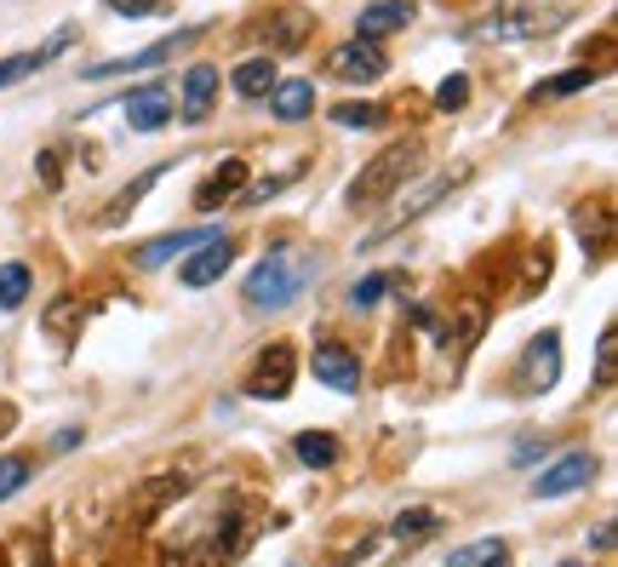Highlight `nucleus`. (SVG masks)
I'll list each match as a JSON object with an SVG mask.
<instances>
[{
  "label": "nucleus",
  "instance_id": "nucleus-2",
  "mask_svg": "<svg viewBox=\"0 0 618 567\" xmlns=\"http://www.w3.org/2000/svg\"><path fill=\"white\" fill-rule=\"evenodd\" d=\"M419 173V144H390V150H378L361 173L350 178V207H378V202H390V195Z\"/></svg>",
  "mask_w": 618,
  "mask_h": 567
},
{
  "label": "nucleus",
  "instance_id": "nucleus-8",
  "mask_svg": "<svg viewBox=\"0 0 618 567\" xmlns=\"http://www.w3.org/2000/svg\"><path fill=\"white\" fill-rule=\"evenodd\" d=\"M292 350L287 344H269L253 367V379H247V395H258V402H281V395L292 390Z\"/></svg>",
  "mask_w": 618,
  "mask_h": 567
},
{
  "label": "nucleus",
  "instance_id": "nucleus-35",
  "mask_svg": "<svg viewBox=\"0 0 618 567\" xmlns=\"http://www.w3.org/2000/svg\"><path fill=\"white\" fill-rule=\"evenodd\" d=\"M590 545H596V550H612V522H601V527H596V539H590Z\"/></svg>",
  "mask_w": 618,
  "mask_h": 567
},
{
  "label": "nucleus",
  "instance_id": "nucleus-34",
  "mask_svg": "<svg viewBox=\"0 0 618 567\" xmlns=\"http://www.w3.org/2000/svg\"><path fill=\"white\" fill-rule=\"evenodd\" d=\"M115 18H155V12H166V0H103Z\"/></svg>",
  "mask_w": 618,
  "mask_h": 567
},
{
  "label": "nucleus",
  "instance_id": "nucleus-25",
  "mask_svg": "<svg viewBox=\"0 0 618 567\" xmlns=\"http://www.w3.org/2000/svg\"><path fill=\"white\" fill-rule=\"evenodd\" d=\"M161 178H166V166H150L144 178H132V184L121 189V202H115L110 213H103V218H110V224H121V218H126V213H132L137 202H144V189H150V184H161Z\"/></svg>",
  "mask_w": 618,
  "mask_h": 567
},
{
  "label": "nucleus",
  "instance_id": "nucleus-22",
  "mask_svg": "<svg viewBox=\"0 0 618 567\" xmlns=\"http://www.w3.org/2000/svg\"><path fill=\"white\" fill-rule=\"evenodd\" d=\"M292 447H298V458L309 464V471H332V464H338V442L332 436H316V430H303Z\"/></svg>",
  "mask_w": 618,
  "mask_h": 567
},
{
  "label": "nucleus",
  "instance_id": "nucleus-4",
  "mask_svg": "<svg viewBox=\"0 0 618 567\" xmlns=\"http://www.w3.org/2000/svg\"><path fill=\"white\" fill-rule=\"evenodd\" d=\"M195 41H200V29H172V35H161L155 47L132 52V58H103V63H92L86 81H115V75H137V70H161L166 58H178V52L195 47Z\"/></svg>",
  "mask_w": 618,
  "mask_h": 567
},
{
  "label": "nucleus",
  "instance_id": "nucleus-33",
  "mask_svg": "<svg viewBox=\"0 0 618 567\" xmlns=\"http://www.w3.org/2000/svg\"><path fill=\"white\" fill-rule=\"evenodd\" d=\"M493 550H504L498 539H475V545H464V550H453V556H446V567H481V561H487Z\"/></svg>",
  "mask_w": 618,
  "mask_h": 567
},
{
  "label": "nucleus",
  "instance_id": "nucleus-28",
  "mask_svg": "<svg viewBox=\"0 0 618 567\" xmlns=\"http://www.w3.org/2000/svg\"><path fill=\"white\" fill-rule=\"evenodd\" d=\"M75 321H81V298H75V292H63L58 305L47 310V332H58V339H69V332H75Z\"/></svg>",
  "mask_w": 618,
  "mask_h": 567
},
{
  "label": "nucleus",
  "instance_id": "nucleus-7",
  "mask_svg": "<svg viewBox=\"0 0 618 567\" xmlns=\"http://www.w3.org/2000/svg\"><path fill=\"white\" fill-rule=\"evenodd\" d=\"M562 18L556 12H533V7H504L493 18L475 23V35H493V41H527V35H544V29H556Z\"/></svg>",
  "mask_w": 618,
  "mask_h": 567
},
{
  "label": "nucleus",
  "instance_id": "nucleus-1",
  "mask_svg": "<svg viewBox=\"0 0 618 567\" xmlns=\"http://www.w3.org/2000/svg\"><path fill=\"white\" fill-rule=\"evenodd\" d=\"M309 276H316V270H309V258H298V252H269L264 264H258V270L247 276V310H287V305H298V298H303V287H309Z\"/></svg>",
  "mask_w": 618,
  "mask_h": 567
},
{
  "label": "nucleus",
  "instance_id": "nucleus-14",
  "mask_svg": "<svg viewBox=\"0 0 618 567\" xmlns=\"http://www.w3.org/2000/svg\"><path fill=\"white\" fill-rule=\"evenodd\" d=\"M218 86H224V75L213 70V63H195V70L184 75V121H206V115H213Z\"/></svg>",
  "mask_w": 618,
  "mask_h": 567
},
{
  "label": "nucleus",
  "instance_id": "nucleus-38",
  "mask_svg": "<svg viewBox=\"0 0 618 567\" xmlns=\"http://www.w3.org/2000/svg\"><path fill=\"white\" fill-rule=\"evenodd\" d=\"M0 567H7V556H0Z\"/></svg>",
  "mask_w": 618,
  "mask_h": 567
},
{
  "label": "nucleus",
  "instance_id": "nucleus-29",
  "mask_svg": "<svg viewBox=\"0 0 618 567\" xmlns=\"http://www.w3.org/2000/svg\"><path fill=\"white\" fill-rule=\"evenodd\" d=\"M470 104V75H446L441 86H435V110H446V115H459Z\"/></svg>",
  "mask_w": 618,
  "mask_h": 567
},
{
  "label": "nucleus",
  "instance_id": "nucleus-17",
  "mask_svg": "<svg viewBox=\"0 0 618 567\" xmlns=\"http://www.w3.org/2000/svg\"><path fill=\"white\" fill-rule=\"evenodd\" d=\"M240 189H247V161L235 155V161H224L218 173H213V178H206V184L195 189V207H206V213H213V207H224L229 195H240Z\"/></svg>",
  "mask_w": 618,
  "mask_h": 567
},
{
  "label": "nucleus",
  "instance_id": "nucleus-10",
  "mask_svg": "<svg viewBox=\"0 0 618 567\" xmlns=\"http://www.w3.org/2000/svg\"><path fill=\"white\" fill-rule=\"evenodd\" d=\"M121 104H126V126H132V132H161L172 115H178V104H172V92H166V86L126 92Z\"/></svg>",
  "mask_w": 618,
  "mask_h": 567
},
{
  "label": "nucleus",
  "instance_id": "nucleus-30",
  "mask_svg": "<svg viewBox=\"0 0 618 567\" xmlns=\"http://www.w3.org/2000/svg\"><path fill=\"white\" fill-rule=\"evenodd\" d=\"M384 104H332V126H378Z\"/></svg>",
  "mask_w": 618,
  "mask_h": 567
},
{
  "label": "nucleus",
  "instance_id": "nucleus-37",
  "mask_svg": "<svg viewBox=\"0 0 618 567\" xmlns=\"http://www.w3.org/2000/svg\"><path fill=\"white\" fill-rule=\"evenodd\" d=\"M556 567H584V561H556Z\"/></svg>",
  "mask_w": 618,
  "mask_h": 567
},
{
  "label": "nucleus",
  "instance_id": "nucleus-27",
  "mask_svg": "<svg viewBox=\"0 0 618 567\" xmlns=\"http://www.w3.org/2000/svg\"><path fill=\"white\" fill-rule=\"evenodd\" d=\"M390 287H401V276H395V270H378V276H361V281H356V292H350V298H356V310H372V305H378V298H384Z\"/></svg>",
  "mask_w": 618,
  "mask_h": 567
},
{
  "label": "nucleus",
  "instance_id": "nucleus-32",
  "mask_svg": "<svg viewBox=\"0 0 618 567\" xmlns=\"http://www.w3.org/2000/svg\"><path fill=\"white\" fill-rule=\"evenodd\" d=\"M596 379H601V384L618 379V332H612V327L601 332V344H596Z\"/></svg>",
  "mask_w": 618,
  "mask_h": 567
},
{
  "label": "nucleus",
  "instance_id": "nucleus-19",
  "mask_svg": "<svg viewBox=\"0 0 618 567\" xmlns=\"http://www.w3.org/2000/svg\"><path fill=\"white\" fill-rule=\"evenodd\" d=\"M459 184H464V166H453V173H435L430 184H419V189H412V202H406V207H401V213H395L390 224H406V218L430 213V207L441 202V195H446V189H459Z\"/></svg>",
  "mask_w": 618,
  "mask_h": 567
},
{
  "label": "nucleus",
  "instance_id": "nucleus-21",
  "mask_svg": "<svg viewBox=\"0 0 618 567\" xmlns=\"http://www.w3.org/2000/svg\"><path fill=\"white\" fill-rule=\"evenodd\" d=\"M435 527H441V516H435V511H424V505H412V511H401V516L390 522L395 545H424V539H430Z\"/></svg>",
  "mask_w": 618,
  "mask_h": 567
},
{
  "label": "nucleus",
  "instance_id": "nucleus-12",
  "mask_svg": "<svg viewBox=\"0 0 618 567\" xmlns=\"http://www.w3.org/2000/svg\"><path fill=\"white\" fill-rule=\"evenodd\" d=\"M213 236H224V229H178V236H155L150 247H137V270H161V264H172V258L206 247Z\"/></svg>",
  "mask_w": 618,
  "mask_h": 567
},
{
  "label": "nucleus",
  "instance_id": "nucleus-31",
  "mask_svg": "<svg viewBox=\"0 0 618 567\" xmlns=\"http://www.w3.org/2000/svg\"><path fill=\"white\" fill-rule=\"evenodd\" d=\"M29 487V458H0V505Z\"/></svg>",
  "mask_w": 618,
  "mask_h": 567
},
{
  "label": "nucleus",
  "instance_id": "nucleus-13",
  "mask_svg": "<svg viewBox=\"0 0 618 567\" xmlns=\"http://www.w3.org/2000/svg\"><path fill=\"white\" fill-rule=\"evenodd\" d=\"M412 0H372V7L356 18V41H384V35H395V29H406L412 23Z\"/></svg>",
  "mask_w": 618,
  "mask_h": 567
},
{
  "label": "nucleus",
  "instance_id": "nucleus-18",
  "mask_svg": "<svg viewBox=\"0 0 618 567\" xmlns=\"http://www.w3.org/2000/svg\"><path fill=\"white\" fill-rule=\"evenodd\" d=\"M269 110L275 121H303L316 110V81H275L269 86Z\"/></svg>",
  "mask_w": 618,
  "mask_h": 567
},
{
  "label": "nucleus",
  "instance_id": "nucleus-26",
  "mask_svg": "<svg viewBox=\"0 0 618 567\" xmlns=\"http://www.w3.org/2000/svg\"><path fill=\"white\" fill-rule=\"evenodd\" d=\"M596 75H601V70H567V75H556V81H544V86L533 92V104H544V97H567V92L596 86Z\"/></svg>",
  "mask_w": 618,
  "mask_h": 567
},
{
  "label": "nucleus",
  "instance_id": "nucleus-6",
  "mask_svg": "<svg viewBox=\"0 0 618 567\" xmlns=\"http://www.w3.org/2000/svg\"><path fill=\"white\" fill-rule=\"evenodd\" d=\"M327 70H332L338 81H350V86H356V81H361V86H372L378 75L390 70V58L378 52V41H343V47L327 58Z\"/></svg>",
  "mask_w": 618,
  "mask_h": 567
},
{
  "label": "nucleus",
  "instance_id": "nucleus-9",
  "mask_svg": "<svg viewBox=\"0 0 618 567\" xmlns=\"http://www.w3.org/2000/svg\"><path fill=\"white\" fill-rule=\"evenodd\" d=\"M229 264H235V247H229L224 236H213L206 247H195V252L178 258V281H184V287H213V281H224Z\"/></svg>",
  "mask_w": 618,
  "mask_h": 567
},
{
  "label": "nucleus",
  "instance_id": "nucleus-23",
  "mask_svg": "<svg viewBox=\"0 0 618 567\" xmlns=\"http://www.w3.org/2000/svg\"><path fill=\"white\" fill-rule=\"evenodd\" d=\"M29 287H34L29 264H0V310H18L29 298Z\"/></svg>",
  "mask_w": 618,
  "mask_h": 567
},
{
  "label": "nucleus",
  "instance_id": "nucleus-20",
  "mask_svg": "<svg viewBox=\"0 0 618 567\" xmlns=\"http://www.w3.org/2000/svg\"><path fill=\"white\" fill-rule=\"evenodd\" d=\"M229 86H235L240 97H269V86H275V58H247V63L229 75Z\"/></svg>",
  "mask_w": 618,
  "mask_h": 567
},
{
  "label": "nucleus",
  "instance_id": "nucleus-36",
  "mask_svg": "<svg viewBox=\"0 0 618 567\" xmlns=\"http://www.w3.org/2000/svg\"><path fill=\"white\" fill-rule=\"evenodd\" d=\"M481 567H509V550H493V556L481 561Z\"/></svg>",
  "mask_w": 618,
  "mask_h": 567
},
{
  "label": "nucleus",
  "instance_id": "nucleus-15",
  "mask_svg": "<svg viewBox=\"0 0 618 567\" xmlns=\"http://www.w3.org/2000/svg\"><path fill=\"white\" fill-rule=\"evenodd\" d=\"M75 41V29H58V35L47 41V47H34V52H18V58H0V86H18L23 75H34V70H47V63Z\"/></svg>",
  "mask_w": 618,
  "mask_h": 567
},
{
  "label": "nucleus",
  "instance_id": "nucleus-11",
  "mask_svg": "<svg viewBox=\"0 0 618 567\" xmlns=\"http://www.w3.org/2000/svg\"><path fill=\"white\" fill-rule=\"evenodd\" d=\"M316 379L338 395H356L361 390V361L343 344H316Z\"/></svg>",
  "mask_w": 618,
  "mask_h": 567
},
{
  "label": "nucleus",
  "instance_id": "nucleus-16",
  "mask_svg": "<svg viewBox=\"0 0 618 567\" xmlns=\"http://www.w3.org/2000/svg\"><path fill=\"white\" fill-rule=\"evenodd\" d=\"M189 482H195L189 471H161V476H150L144 487L132 493V511H137V516H155V511H161V505H172L178 493H189Z\"/></svg>",
  "mask_w": 618,
  "mask_h": 567
},
{
  "label": "nucleus",
  "instance_id": "nucleus-3",
  "mask_svg": "<svg viewBox=\"0 0 618 567\" xmlns=\"http://www.w3.org/2000/svg\"><path fill=\"white\" fill-rule=\"evenodd\" d=\"M556 379H562V332L544 327L515 361V395H544Z\"/></svg>",
  "mask_w": 618,
  "mask_h": 567
},
{
  "label": "nucleus",
  "instance_id": "nucleus-24",
  "mask_svg": "<svg viewBox=\"0 0 618 567\" xmlns=\"http://www.w3.org/2000/svg\"><path fill=\"white\" fill-rule=\"evenodd\" d=\"M309 23H316V18H309V12H287L281 23H275V29H269V47H275V52H292V47H303V35H309Z\"/></svg>",
  "mask_w": 618,
  "mask_h": 567
},
{
  "label": "nucleus",
  "instance_id": "nucleus-5",
  "mask_svg": "<svg viewBox=\"0 0 618 567\" xmlns=\"http://www.w3.org/2000/svg\"><path fill=\"white\" fill-rule=\"evenodd\" d=\"M596 482V458L590 453H562L549 471L533 476V498H567V493H584Z\"/></svg>",
  "mask_w": 618,
  "mask_h": 567
}]
</instances>
